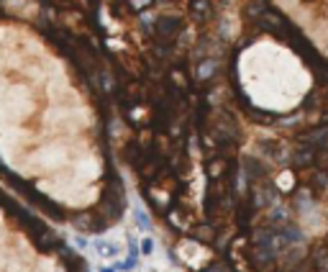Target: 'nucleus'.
Wrapping results in <instances>:
<instances>
[{
	"label": "nucleus",
	"mask_w": 328,
	"mask_h": 272,
	"mask_svg": "<svg viewBox=\"0 0 328 272\" xmlns=\"http://www.w3.org/2000/svg\"><path fill=\"white\" fill-rule=\"evenodd\" d=\"M141 252H144V255H151V252H154V241L151 239H144L141 241Z\"/></svg>",
	"instance_id": "nucleus-1"
}]
</instances>
